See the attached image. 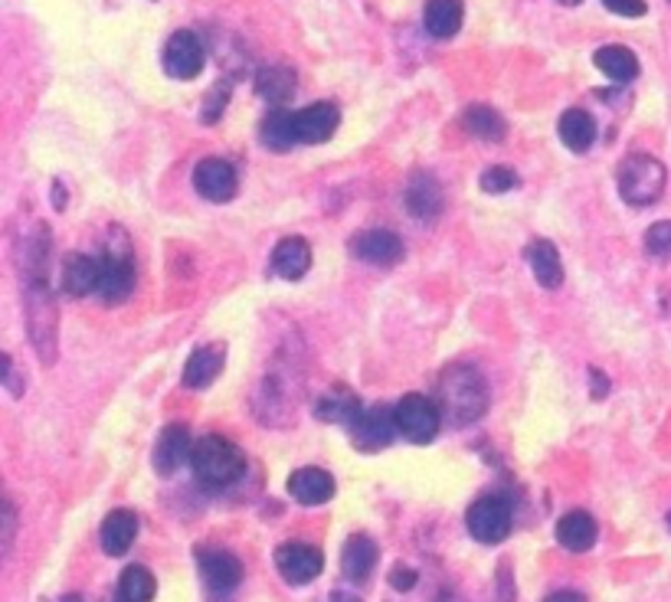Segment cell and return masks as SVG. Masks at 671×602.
I'll use <instances>...</instances> for the list:
<instances>
[{
  "instance_id": "1",
  "label": "cell",
  "mask_w": 671,
  "mask_h": 602,
  "mask_svg": "<svg viewBox=\"0 0 671 602\" xmlns=\"http://www.w3.org/2000/svg\"><path fill=\"white\" fill-rule=\"evenodd\" d=\"M50 246H53V233L47 223H37L34 233L24 236L17 246L27 331H30V344L44 367L57 364V318H60L57 298L50 292Z\"/></svg>"
},
{
  "instance_id": "2",
  "label": "cell",
  "mask_w": 671,
  "mask_h": 602,
  "mask_svg": "<svg viewBox=\"0 0 671 602\" xmlns=\"http://www.w3.org/2000/svg\"><path fill=\"white\" fill-rule=\"evenodd\" d=\"M488 406V383L468 364H452L439 377V409L449 422L465 426L475 422Z\"/></svg>"
},
{
  "instance_id": "3",
  "label": "cell",
  "mask_w": 671,
  "mask_h": 602,
  "mask_svg": "<svg viewBox=\"0 0 671 602\" xmlns=\"http://www.w3.org/2000/svg\"><path fill=\"white\" fill-rule=\"evenodd\" d=\"M191 468H194V475L204 488L220 491V488H230L233 481L243 478L246 455L223 435H204V439L194 442Z\"/></svg>"
},
{
  "instance_id": "4",
  "label": "cell",
  "mask_w": 671,
  "mask_h": 602,
  "mask_svg": "<svg viewBox=\"0 0 671 602\" xmlns=\"http://www.w3.org/2000/svg\"><path fill=\"white\" fill-rule=\"evenodd\" d=\"M668 171L658 158L651 155H629L619 164V194L632 207H648L664 194Z\"/></svg>"
},
{
  "instance_id": "5",
  "label": "cell",
  "mask_w": 671,
  "mask_h": 602,
  "mask_svg": "<svg viewBox=\"0 0 671 602\" xmlns=\"http://www.w3.org/2000/svg\"><path fill=\"white\" fill-rule=\"evenodd\" d=\"M511 524H514V507L504 494H485L465 514V527L478 543H501L511 533Z\"/></svg>"
},
{
  "instance_id": "6",
  "label": "cell",
  "mask_w": 671,
  "mask_h": 602,
  "mask_svg": "<svg viewBox=\"0 0 671 602\" xmlns=\"http://www.w3.org/2000/svg\"><path fill=\"white\" fill-rule=\"evenodd\" d=\"M396 426H400V435L416 442V445H426L439 435L442 429V409L429 400V396H419V393H406L400 403H396Z\"/></svg>"
},
{
  "instance_id": "7",
  "label": "cell",
  "mask_w": 671,
  "mask_h": 602,
  "mask_svg": "<svg viewBox=\"0 0 671 602\" xmlns=\"http://www.w3.org/2000/svg\"><path fill=\"white\" fill-rule=\"evenodd\" d=\"M207 50L194 30H178L164 47V73L171 79H197L204 73Z\"/></svg>"
},
{
  "instance_id": "8",
  "label": "cell",
  "mask_w": 671,
  "mask_h": 602,
  "mask_svg": "<svg viewBox=\"0 0 671 602\" xmlns=\"http://www.w3.org/2000/svg\"><path fill=\"white\" fill-rule=\"evenodd\" d=\"M400 432L396 426V406H370L357 416V422L351 426V439L361 452H380L393 442V435Z\"/></svg>"
},
{
  "instance_id": "9",
  "label": "cell",
  "mask_w": 671,
  "mask_h": 602,
  "mask_svg": "<svg viewBox=\"0 0 671 602\" xmlns=\"http://www.w3.org/2000/svg\"><path fill=\"white\" fill-rule=\"evenodd\" d=\"M276 569L285 582L292 586H305L312 582L321 569H325V556L318 546L312 543H302V540H292V543H282L276 550Z\"/></svg>"
},
{
  "instance_id": "10",
  "label": "cell",
  "mask_w": 671,
  "mask_h": 602,
  "mask_svg": "<svg viewBox=\"0 0 671 602\" xmlns=\"http://www.w3.org/2000/svg\"><path fill=\"white\" fill-rule=\"evenodd\" d=\"M194 187L200 197H207L213 204H227L236 194V171L223 158H204L194 168Z\"/></svg>"
},
{
  "instance_id": "11",
  "label": "cell",
  "mask_w": 671,
  "mask_h": 602,
  "mask_svg": "<svg viewBox=\"0 0 671 602\" xmlns=\"http://www.w3.org/2000/svg\"><path fill=\"white\" fill-rule=\"evenodd\" d=\"M341 112L331 102H315L295 112V138L298 145H325L338 132Z\"/></svg>"
},
{
  "instance_id": "12",
  "label": "cell",
  "mask_w": 671,
  "mask_h": 602,
  "mask_svg": "<svg viewBox=\"0 0 671 602\" xmlns=\"http://www.w3.org/2000/svg\"><path fill=\"white\" fill-rule=\"evenodd\" d=\"M197 563H200V576L210 592L227 595L243 582V563L227 550H200Z\"/></svg>"
},
{
  "instance_id": "13",
  "label": "cell",
  "mask_w": 671,
  "mask_h": 602,
  "mask_svg": "<svg viewBox=\"0 0 671 602\" xmlns=\"http://www.w3.org/2000/svg\"><path fill=\"white\" fill-rule=\"evenodd\" d=\"M132 292H135V262L129 256H119V253L106 256L96 295L106 305H122Z\"/></svg>"
},
{
  "instance_id": "14",
  "label": "cell",
  "mask_w": 671,
  "mask_h": 602,
  "mask_svg": "<svg viewBox=\"0 0 671 602\" xmlns=\"http://www.w3.org/2000/svg\"><path fill=\"white\" fill-rule=\"evenodd\" d=\"M191 455H194V439H191V432H187V426H168L161 435H158V442H155V471L158 475H164V478H171L184 462H191Z\"/></svg>"
},
{
  "instance_id": "15",
  "label": "cell",
  "mask_w": 671,
  "mask_h": 602,
  "mask_svg": "<svg viewBox=\"0 0 671 602\" xmlns=\"http://www.w3.org/2000/svg\"><path fill=\"white\" fill-rule=\"evenodd\" d=\"M351 253L370 266H393L403 259V239L390 230H367L351 239Z\"/></svg>"
},
{
  "instance_id": "16",
  "label": "cell",
  "mask_w": 671,
  "mask_h": 602,
  "mask_svg": "<svg viewBox=\"0 0 671 602\" xmlns=\"http://www.w3.org/2000/svg\"><path fill=\"white\" fill-rule=\"evenodd\" d=\"M289 494L305 504V507H315V504H328L334 497V478L325 471V468H298L289 475Z\"/></svg>"
},
{
  "instance_id": "17",
  "label": "cell",
  "mask_w": 671,
  "mask_h": 602,
  "mask_svg": "<svg viewBox=\"0 0 671 602\" xmlns=\"http://www.w3.org/2000/svg\"><path fill=\"white\" fill-rule=\"evenodd\" d=\"M377 560H380L377 543L367 533H351L344 540V550H341V573L351 582H367V576L374 573Z\"/></svg>"
},
{
  "instance_id": "18",
  "label": "cell",
  "mask_w": 671,
  "mask_h": 602,
  "mask_svg": "<svg viewBox=\"0 0 671 602\" xmlns=\"http://www.w3.org/2000/svg\"><path fill=\"white\" fill-rule=\"evenodd\" d=\"M223 364H227V354H223V344H204L191 354V360L184 364V386L191 390H204L210 386L220 373H223Z\"/></svg>"
},
{
  "instance_id": "19",
  "label": "cell",
  "mask_w": 671,
  "mask_h": 602,
  "mask_svg": "<svg viewBox=\"0 0 671 602\" xmlns=\"http://www.w3.org/2000/svg\"><path fill=\"white\" fill-rule=\"evenodd\" d=\"M138 537V517L125 507L112 511L106 520H102V530H99V540H102V550L109 556H125L132 550Z\"/></svg>"
},
{
  "instance_id": "20",
  "label": "cell",
  "mask_w": 671,
  "mask_h": 602,
  "mask_svg": "<svg viewBox=\"0 0 671 602\" xmlns=\"http://www.w3.org/2000/svg\"><path fill=\"white\" fill-rule=\"evenodd\" d=\"M312 269V246L302 236H289L272 253V272L285 282H298Z\"/></svg>"
},
{
  "instance_id": "21",
  "label": "cell",
  "mask_w": 671,
  "mask_h": 602,
  "mask_svg": "<svg viewBox=\"0 0 671 602\" xmlns=\"http://www.w3.org/2000/svg\"><path fill=\"white\" fill-rule=\"evenodd\" d=\"M596 537H599V527H596V520H593L586 511H570V514H563V517L557 520V540H560V546L570 550V553H586V550H593Z\"/></svg>"
},
{
  "instance_id": "22",
  "label": "cell",
  "mask_w": 671,
  "mask_h": 602,
  "mask_svg": "<svg viewBox=\"0 0 671 602\" xmlns=\"http://www.w3.org/2000/svg\"><path fill=\"white\" fill-rule=\"evenodd\" d=\"M465 21V8L462 0H429L423 11V27L429 30V37L436 40H449L462 30Z\"/></svg>"
},
{
  "instance_id": "23",
  "label": "cell",
  "mask_w": 671,
  "mask_h": 602,
  "mask_svg": "<svg viewBox=\"0 0 671 602\" xmlns=\"http://www.w3.org/2000/svg\"><path fill=\"white\" fill-rule=\"evenodd\" d=\"M315 413H318V419H325V422H338V426H354L357 422V416L364 413V406H361V400L347 390V386H331L318 403H315Z\"/></svg>"
},
{
  "instance_id": "24",
  "label": "cell",
  "mask_w": 671,
  "mask_h": 602,
  "mask_svg": "<svg viewBox=\"0 0 671 602\" xmlns=\"http://www.w3.org/2000/svg\"><path fill=\"white\" fill-rule=\"evenodd\" d=\"M99 275H102V262H96L93 256L73 253V256H66V262H63V288H66L70 295H76V298L96 292V288H99Z\"/></svg>"
},
{
  "instance_id": "25",
  "label": "cell",
  "mask_w": 671,
  "mask_h": 602,
  "mask_svg": "<svg viewBox=\"0 0 671 602\" xmlns=\"http://www.w3.org/2000/svg\"><path fill=\"white\" fill-rule=\"evenodd\" d=\"M527 262H530L534 279L544 288H560L563 285V262H560V253H557L553 243H547V239L530 243L527 246Z\"/></svg>"
},
{
  "instance_id": "26",
  "label": "cell",
  "mask_w": 671,
  "mask_h": 602,
  "mask_svg": "<svg viewBox=\"0 0 671 602\" xmlns=\"http://www.w3.org/2000/svg\"><path fill=\"white\" fill-rule=\"evenodd\" d=\"M557 132H560V142H563L570 151H576V155L589 151L593 142H596V122H593V115L583 112V109H570V112H563Z\"/></svg>"
},
{
  "instance_id": "27",
  "label": "cell",
  "mask_w": 671,
  "mask_h": 602,
  "mask_svg": "<svg viewBox=\"0 0 671 602\" xmlns=\"http://www.w3.org/2000/svg\"><path fill=\"white\" fill-rule=\"evenodd\" d=\"M593 63H596L599 73H606V76L615 79V83H632V79L638 76V60H635V53L625 50V47H619V44L596 50V53H593Z\"/></svg>"
},
{
  "instance_id": "28",
  "label": "cell",
  "mask_w": 671,
  "mask_h": 602,
  "mask_svg": "<svg viewBox=\"0 0 671 602\" xmlns=\"http://www.w3.org/2000/svg\"><path fill=\"white\" fill-rule=\"evenodd\" d=\"M406 207H410V213L419 217V220H436L439 210H442L439 184H436L429 174L413 177V184H410V191H406Z\"/></svg>"
},
{
  "instance_id": "29",
  "label": "cell",
  "mask_w": 671,
  "mask_h": 602,
  "mask_svg": "<svg viewBox=\"0 0 671 602\" xmlns=\"http://www.w3.org/2000/svg\"><path fill=\"white\" fill-rule=\"evenodd\" d=\"M256 93L269 106H282L295 96V73L289 66H266L256 76Z\"/></svg>"
},
{
  "instance_id": "30",
  "label": "cell",
  "mask_w": 671,
  "mask_h": 602,
  "mask_svg": "<svg viewBox=\"0 0 671 602\" xmlns=\"http://www.w3.org/2000/svg\"><path fill=\"white\" fill-rule=\"evenodd\" d=\"M462 125H465L468 135H475V138H481V142H501L504 132H508L504 119H501L495 109H488V106H472V109H465Z\"/></svg>"
},
{
  "instance_id": "31",
  "label": "cell",
  "mask_w": 671,
  "mask_h": 602,
  "mask_svg": "<svg viewBox=\"0 0 671 602\" xmlns=\"http://www.w3.org/2000/svg\"><path fill=\"white\" fill-rule=\"evenodd\" d=\"M263 145L272 148V151L295 148L298 145V138H295V112L276 109L272 115H266V122H263Z\"/></svg>"
},
{
  "instance_id": "32",
  "label": "cell",
  "mask_w": 671,
  "mask_h": 602,
  "mask_svg": "<svg viewBox=\"0 0 671 602\" xmlns=\"http://www.w3.org/2000/svg\"><path fill=\"white\" fill-rule=\"evenodd\" d=\"M155 589L158 582L148 566H129L119 579V602H151Z\"/></svg>"
},
{
  "instance_id": "33",
  "label": "cell",
  "mask_w": 671,
  "mask_h": 602,
  "mask_svg": "<svg viewBox=\"0 0 671 602\" xmlns=\"http://www.w3.org/2000/svg\"><path fill=\"white\" fill-rule=\"evenodd\" d=\"M645 253L651 259H671V220H661L645 230Z\"/></svg>"
},
{
  "instance_id": "34",
  "label": "cell",
  "mask_w": 671,
  "mask_h": 602,
  "mask_svg": "<svg viewBox=\"0 0 671 602\" xmlns=\"http://www.w3.org/2000/svg\"><path fill=\"white\" fill-rule=\"evenodd\" d=\"M478 184H481L485 194H508V191L517 187V174L511 168H488Z\"/></svg>"
},
{
  "instance_id": "35",
  "label": "cell",
  "mask_w": 671,
  "mask_h": 602,
  "mask_svg": "<svg viewBox=\"0 0 671 602\" xmlns=\"http://www.w3.org/2000/svg\"><path fill=\"white\" fill-rule=\"evenodd\" d=\"M602 8L619 17H645V0H602Z\"/></svg>"
},
{
  "instance_id": "36",
  "label": "cell",
  "mask_w": 671,
  "mask_h": 602,
  "mask_svg": "<svg viewBox=\"0 0 671 602\" xmlns=\"http://www.w3.org/2000/svg\"><path fill=\"white\" fill-rule=\"evenodd\" d=\"M390 582L396 586V589H413V582H416V573L413 569H406V566H396L393 573H390Z\"/></svg>"
},
{
  "instance_id": "37",
  "label": "cell",
  "mask_w": 671,
  "mask_h": 602,
  "mask_svg": "<svg viewBox=\"0 0 671 602\" xmlns=\"http://www.w3.org/2000/svg\"><path fill=\"white\" fill-rule=\"evenodd\" d=\"M14 543V504H4V550H11Z\"/></svg>"
},
{
  "instance_id": "38",
  "label": "cell",
  "mask_w": 671,
  "mask_h": 602,
  "mask_svg": "<svg viewBox=\"0 0 671 602\" xmlns=\"http://www.w3.org/2000/svg\"><path fill=\"white\" fill-rule=\"evenodd\" d=\"M544 602H586V595H583V592H573V589H557V592H550Z\"/></svg>"
},
{
  "instance_id": "39",
  "label": "cell",
  "mask_w": 671,
  "mask_h": 602,
  "mask_svg": "<svg viewBox=\"0 0 671 602\" xmlns=\"http://www.w3.org/2000/svg\"><path fill=\"white\" fill-rule=\"evenodd\" d=\"M4 367H8V377H4V383H8V390H11L14 396H21V380H17V370H14V360H11V357H4Z\"/></svg>"
},
{
  "instance_id": "40",
  "label": "cell",
  "mask_w": 671,
  "mask_h": 602,
  "mask_svg": "<svg viewBox=\"0 0 671 602\" xmlns=\"http://www.w3.org/2000/svg\"><path fill=\"white\" fill-rule=\"evenodd\" d=\"M331 602H361V599L351 595V592H331Z\"/></svg>"
},
{
  "instance_id": "41",
  "label": "cell",
  "mask_w": 671,
  "mask_h": 602,
  "mask_svg": "<svg viewBox=\"0 0 671 602\" xmlns=\"http://www.w3.org/2000/svg\"><path fill=\"white\" fill-rule=\"evenodd\" d=\"M60 602H83V595H76V592H70V595H63Z\"/></svg>"
},
{
  "instance_id": "42",
  "label": "cell",
  "mask_w": 671,
  "mask_h": 602,
  "mask_svg": "<svg viewBox=\"0 0 671 602\" xmlns=\"http://www.w3.org/2000/svg\"><path fill=\"white\" fill-rule=\"evenodd\" d=\"M563 8H576V4H583V0H560Z\"/></svg>"
},
{
  "instance_id": "43",
  "label": "cell",
  "mask_w": 671,
  "mask_h": 602,
  "mask_svg": "<svg viewBox=\"0 0 671 602\" xmlns=\"http://www.w3.org/2000/svg\"><path fill=\"white\" fill-rule=\"evenodd\" d=\"M668 4H671V0H668Z\"/></svg>"
}]
</instances>
